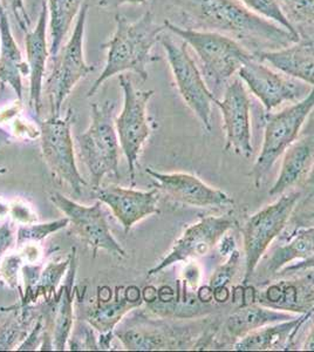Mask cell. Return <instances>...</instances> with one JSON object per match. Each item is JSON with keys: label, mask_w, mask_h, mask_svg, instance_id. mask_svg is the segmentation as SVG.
<instances>
[{"label": "cell", "mask_w": 314, "mask_h": 352, "mask_svg": "<svg viewBox=\"0 0 314 352\" xmlns=\"http://www.w3.org/2000/svg\"><path fill=\"white\" fill-rule=\"evenodd\" d=\"M302 350H305V351H314V328L311 330L309 336L305 340V343L302 345Z\"/></svg>", "instance_id": "7bdbcfd3"}, {"label": "cell", "mask_w": 314, "mask_h": 352, "mask_svg": "<svg viewBox=\"0 0 314 352\" xmlns=\"http://www.w3.org/2000/svg\"><path fill=\"white\" fill-rule=\"evenodd\" d=\"M312 217L314 219V212H312Z\"/></svg>", "instance_id": "bcb514c9"}, {"label": "cell", "mask_w": 314, "mask_h": 352, "mask_svg": "<svg viewBox=\"0 0 314 352\" xmlns=\"http://www.w3.org/2000/svg\"><path fill=\"white\" fill-rule=\"evenodd\" d=\"M278 177L269 190L270 197H280L305 184L314 166V135L295 141L282 154Z\"/></svg>", "instance_id": "44dd1931"}, {"label": "cell", "mask_w": 314, "mask_h": 352, "mask_svg": "<svg viewBox=\"0 0 314 352\" xmlns=\"http://www.w3.org/2000/svg\"><path fill=\"white\" fill-rule=\"evenodd\" d=\"M238 76L262 102L267 112H271L285 102H298L312 89L310 85L284 73L275 72L262 64L256 56L243 65L238 71Z\"/></svg>", "instance_id": "4fadbf2b"}, {"label": "cell", "mask_w": 314, "mask_h": 352, "mask_svg": "<svg viewBox=\"0 0 314 352\" xmlns=\"http://www.w3.org/2000/svg\"><path fill=\"white\" fill-rule=\"evenodd\" d=\"M5 173H8V169H6V168H0V174H5Z\"/></svg>", "instance_id": "f6af8a7d"}, {"label": "cell", "mask_w": 314, "mask_h": 352, "mask_svg": "<svg viewBox=\"0 0 314 352\" xmlns=\"http://www.w3.org/2000/svg\"><path fill=\"white\" fill-rule=\"evenodd\" d=\"M186 12L215 32L287 47L300 41L282 26L256 14L240 0H176Z\"/></svg>", "instance_id": "7a4b0ae2"}, {"label": "cell", "mask_w": 314, "mask_h": 352, "mask_svg": "<svg viewBox=\"0 0 314 352\" xmlns=\"http://www.w3.org/2000/svg\"><path fill=\"white\" fill-rule=\"evenodd\" d=\"M240 1L252 12L282 26L292 34L299 36L298 31L284 14L277 0H240Z\"/></svg>", "instance_id": "1f68e13d"}, {"label": "cell", "mask_w": 314, "mask_h": 352, "mask_svg": "<svg viewBox=\"0 0 314 352\" xmlns=\"http://www.w3.org/2000/svg\"><path fill=\"white\" fill-rule=\"evenodd\" d=\"M11 142H12V136H11V134L8 133L6 129L0 127V148H3L5 146H8Z\"/></svg>", "instance_id": "b9f144b4"}, {"label": "cell", "mask_w": 314, "mask_h": 352, "mask_svg": "<svg viewBox=\"0 0 314 352\" xmlns=\"http://www.w3.org/2000/svg\"><path fill=\"white\" fill-rule=\"evenodd\" d=\"M313 109L314 86L302 100L278 113L267 112L262 149L250 173L256 188L262 187L279 157L298 140L302 126Z\"/></svg>", "instance_id": "8992f818"}, {"label": "cell", "mask_w": 314, "mask_h": 352, "mask_svg": "<svg viewBox=\"0 0 314 352\" xmlns=\"http://www.w3.org/2000/svg\"><path fill=\"white\" fill-rule=\"evenodd\" d=\"M119 82L124 91V107L115 119V129L121 151L127 157L131 186H135L136 164L151 132L148 122V102L155 92L137 89L124 74H120Z\"/></svg>", "instance_id": "30bf717a"}, {"label": "cell", "mask_w": 314, "mask_h": 352, "mask_svg": "<svg viewBox=\"0 0 314 352\" xmlns=\"http://www.w3.org/2000/svg\"><path fill=\"white\" fill-rule=\"evenodd\" d=\"M167 30L159 25L150 11L144 13L139 21H128L122 14H115V31L111 39L101 45L107 50L104 71L89 88L87 98L94 96L104 81L124 72H133L147 80V65L154 60L151 51L159 41L161 33Z\"/></svg>", "instance_id": "6da1fadb"}, {"label": "cell", "mask_w": 314, "mask_h": 352, "mask_svg": "<svg viewBox=\"0 0 314 352\" xmlns=\"http://www.w3.org/2000/svg\"><path fill=\"white\" fill-rule=\"evenodd\" d=\"M84 0H47L48 21L51 31L49 56H54L63 47L64 39L79 16Z\"/></svg>", "instance_id": "83f0119b"}, {"label": "cell", "mask_w": 314, "mask_h": 352, "mask_svg": "<svg viewBox=\"0 0 314 352\" xmlns=\"http://www.w3.org/2000/svg\"><path fill=\"white\" fill-rule=\"evenodd\" d=\"M230 298V292L227 290V285L214 289V300L217 303H225Z\"/></svg>", "instance_id": "60d3db41"}, {"label": "cell", "mask_w": 314, "mask_h": 352, "mask_svg": "<svg viewBox=\"0 0 314 352\" xmlns=\"http://www.w3.org/2000/svg\"><path fill=\"white\" fill-rule=\"evenodd\" d=\"M147 0H99V6L102 8H117L122 5H141Z\"/></svg>", "instance_id": "f35d334b"}, {"label": "cell", "mask_w": 314, "mask_h": 352, "mask_svg": "<svg viewBox=\"0 0 314 352\" xmlns=\"http://www.w3.org/2000/svg\"><path fill=\"white\" fill-rule=\"evenodd\" d=\"M216 106L222 113L225 151L249 159L254 154L251 132V101L245 85L236 78L227 85Z\"/></svg>", "instance_id": "9a60e30c"}, {"label": "cell", "mask_w": 314, "mask_h": 352, "mask_svg": "<svg viewBox=\"0 0 314 352\" xmlns=\"http://www.w3.org/2000/svg\"><path fill=\"white\" fill-rule=\"evenodd\" d=\"M32 317L24 312L0 327V350H12L26 338Z\"/></svg>", "instance_id": "4dcf8cb0"}, {"label": "cell", "mask_w": 314, "mask_h": 352, "mask_svg": "<svg viewBox=\"0 0 314 352\" xmlns=\"http://www.w3.org/2000/svg\"><path fill=\"white\" fill-rule=\"evenodd\" d=\"M144 294L136 285L116 287L115 292L99 288L96 300L88 307L85 318L89 327L100 333V349L109 348V342L116 327L131 310L144 305Z\"/></svg>", "instance_id": "2e32d148"}, {"label": "cell", "mask_w": 314, "mask_h": 352, "mask_svg": "<svg viewBox=\"0 0 314 352\" xmlns=\"http://www.w3.org/2000/svg\"><path fill=\"white\" fill-rule=\"evenodd\" d=\"M49 200L67 217L71 230L92 249L94 257L99 250H104L121 258L127 257L124 247L111 234L100 201H96L93 206H84L58 192H52Z\"/></svg>", "instance_id": "8fae6325"}, {"label": "cell", "mask_w": 314, "mask_h": 352, "mask_svg": "<svg viewBox=\"0 0 314 352\" xmlns=\"http://www.w3.org/2000/svg\"><path fill=\"white\" fill-rule=\"evenodd\" d=\"M310 268H314V256L311 257L309 260L299 261V262L287 265L285 268L282 269L276 277L287 276V275H292V274H295V272H302V270Z\"/></svg>", "instance_id": "74e56055"}, {"label": "cell", "mask_w": 314, "mask_h": 352, "mask_svg": "<svg viewBox=\"0 0 314 352\" xmlns=\"http://www.w3.org/2000/svg\"><path fill=\"white\" fill-rule=\"evenodd\" d=\"M313 315L314 307L313 308L311 309L310 311L307 312V314H305V315H302V318L299 320L298 324H297V327H295L293 332L291 333L290 348L291 346H293V344H295V337L298 336L299 330L302 328V325L306 324L307 320H310L311 317L313 316Z\"/></svg>", "instance_id": "ab89813d"}, {"label": "cell", "mask_w": 314, "mask_h": 352, "mask_svg": "<svg viewBox=\"0 0 314 352\" xmlns=\"http://www.w3.org/2000/svg\"><path fill=\"white\" fill-rule=\"evenodd\" d=\"M239 260H240V255L238 252H231L230 257L227 258V262L221 265L211 277L210 287L212 290L218 287H224L230 282L232 276L235 275L237 267H238Z\"/></svg>", "instance_id": "836d02e7"}, {"label": "cell", "mask_w": 314, "mask_h": 352, "mask_svg": "<svg viewBox=\"0 0 314 352\" xmlns=\"http://www.w3.org/2000/svg\"><path fill=\"white\" fill-rule=\"evenodd\" d=\"M24 76H28L27 63L13 36L8 11L0 4V82L12 88L20 102L23 101Z\"/></svg>", "instance_id": "603a6c76"}, {"label": "cell", "mask_w": 314, "mask_h": 352, "mask_svg": "<svg viewBox=\"0 0 314 352\" xmlns=\"http://www.w3.org/2000/svg\"><path fill=\"white\" fill-rule=\"evenodd\" d=\"M305 186H309V187H313L314 188V166L311 169L310 174L306 177V180H305Z\"/></svg>", "instance_id": "ee69618b"}, {"label": "cell", "mask_w": 314, "mask_h": 352, "mask_svg": "<svg viewBox=\"0 0 314 352\" xmlns=\"http://www.w3.org/2000/svg\"><path fill=\"white\" fill-rule=\"evenodd\" d=\"M170 66L179 96L195 114L207 132L212 129V104L217 98L208 87L203 74L196 66L183 41H174L169 36H159Z\"/></svg>", "instance_id": "ba28073f"}, {"label": "cell", "mask_w": 314, "mask_h": 352, "mask_svg": "<svg viewBox=\"0 0 314 352\" xmlns=\"http://www.w3.org/2000/svg\"><path fill=\"white\" fill-rule=\"evenodd\" d=\"M287 19L314 25V0H277Z\"/></svg>", "instance_id": "d6a6232c"}, {"label": "cell", "mask_w": 314, "mask_h": 352, "mask_svg": "<svg viewBox=\"0 0 314 352\" xmlns=\"http://www.w3.org/2000/svg\"><path fill=\"white\" fill-rule=\"evenodd\" d=\"M297 316L299 315L292 312L280 311L258 303H252L238 307L235 312H232L230 316L227 317L223 329L229 340H232L235 344L237 340L257 329L292 320Z\"/></svg>", "instance_id": "cb8c5ba5"}, {"label": "cell", "mask_w": 314, "mask_h": 352, "mask_svg": "<svg viewBox=\"0 0 314 352\" xmlns=\"http://www.w3.org/2000/svg\"><path fill=\"white\" fill-rule=\"evenodd\" d=\"M302 192L293 189L267 204L247 219L242 227L243 247L245 257V274L243 285H249L259 263L272 242L285 229L297 208Z\"/></svg>", "instance_id": "5b68a950"}, {"label": "cell", "mask_w": 314, "mask_h": 352, "mask_svg": "<svg viewBox=\"0 0 314 352\" xmlns=\"http://www.w3.org/2000/svg\"><path fill=\"white\" fill-rule=\"evenodd\" d=\"M47 3H43L36 28L25 33V50L27 58L28 76H30V107L36 113V119L41 112V99L44 92V78L49 56L47 45Z\"/></svg>", "instance_id": "ffe728a7"}, {"label": "cell", "mask_w": 314, "mask_h": 352, "mask_svg": "<svg viewBox=\"0 0 314 352\" xmlns=\"http://www.w3.org/2000/svg\"><path fill=\"white\" fill-rule=\"evenodd\" d=\"M314 256V227L298 229L287 243L276 249L262 265L258 276L272 280L282 269L297 261L309 260Z\"/></svg>", "instance_id": "d4e9b609"}, {"label": "cell", "mask_w": 314, "mask_h": 352, "mask_svg": "<svg viewBox=\"0 0 314 352\" xmlns=\"http://www.w3.org/2000/svg\"><path fill=\"white\" fill-rule=\"evenodd\" d=\"M14 242V234H13L12 224L10 221H6L0 226V260L3 258L5 252L12 247Z\"/></svg>", "instance_id": "8d00e7d4"}, {"label": "cell", "mask_w": 314, "mask_h": 352, "mask_svg": "<svg viewBox=\"0 0 314 352\" xmlns=\"http://www.w3.org/2000/svg\"><path fill=\"white\" fill-rule=\"evenodd\" d=\"M300 318L302 315L292 320L257 329L237 340L232 348L236 351H270L291 349V333L295 330Z\"/></svg>", "instance_id": "4316f807"}, {"label": "cell", "mask_w": 314, "mask_h": 352, "mask_svg": "<svg viewBox=\"0 0 314 352\" xmlns=\"http://www.w3.org/2000/svg\"><path fill=\"white\" fill-rule=\"evenodd\" d=\"M76 272V249L71 252V264L66 274V283L60 290L56 300V312L52 322L53 350L64 351L67 348L68 340L72 335L73 323H74V280Z\"/></svg>", "instance_id": "484cf974"}, {"label": "cell", "mask_w": 314, "mask_h": 352, "mask_svg": "<svg viewBox=\"0 0 314 352\" xmlns=\"http://www.w3.org/2000/svg\"><path fill=\"white\" fill-rule=\"evenodd\" d=\"M190 329L172 327L164 320H149L139 316L128 320L124 327L114 331L126 350L156 351L195 349Z\"/></svg>", "instance_id": "5bb4252c"}, {"label": "cell", "mask_w": 314, "mask_h": 352, "mask_svg": "<svg viewBox=\"0 0 314 352\" xmlns=\"http://www.w3.org/2000/svg\"><path fill=\"white\" fill-rule=\"evenodd\" d=\"M88 11L89 5H82L72 36L53 58L52 72L48 76L44 87L51 116H61L63 104L76 84L96 71V66L87 64L85 59L84 39Z\"/></svg>", "instance_id": "52a82bcc"}, {"label": "cell", "mask_w": 314, "mask_h": 352, "mask_svg": "<svg viewBox=\"0 0 314 352\" xmlns=\"http://www.w3.org/2000/svg\"><path fill=\"white\" fill-rule=\"evenodd\" d=\"M256 58L272 65L279 72L314 86V43L297 41L276 51L256 53Z\"/></svg>", "instance_id": "7402d4cb"}, {"label": "cell", "mask_w": 314, "mask_h": 352, "mask_svg": "<svg viewBox=\"0 0 314 352\" xmlns=\"http://www.w3.org/2000/svg\"><path fill=\"white\" fill-rule=\"evenodd\" d=\"M164 24L168 31L195 51L203 68V76L214 86H221L230 80L243 65L255 56L223 33L179 28L169 21Z\"/></svg>", "instance_id": "277c9868"}, {"label": "cell", "mask_w": 314, "mask_h": 352, "mask_svg": "<svg viewBox=\"0 0 314 352\" xmlns=\"http://www.w3.org/2000/svg\"><path fill=\"white\" fill-rule=\"evenodd\" d=\"M23 263V257L20 255H10L5 257L0 265V275L4 278L10 288H18V272Z\"/></svg>", "instance_id": "d590c367"}, {"label": "cell", "mask_w": 314, "mask_h": 352, "mask_svg": "<svg viewBox=\"0 0 314 352\" xmlns=\"http://www.w3.org/2000/svg\"><path fill=\"white\" fill-rule=\"evenodd\" d=\"M74 111L67 109L64 118L49 116L40 121V146L45 164L56 179L67 184L76 195H81L87 182L76 166L72 138Z\"/></svg>", "instance_id": "9c48e42d"}, {"label": "cell", "mask_w": 314, "mask_h": 352, "mask_svg": "<svg viewBox=\"0 0 314 352\" xmlns=\"http://www.w3.org/2000/svg\"><path fill=\"white\" fill-rule=\"evenodd\" d=\"M146 173L159 190L181 204L197 208H223L232 206L234 200L227 192L214 188L199 177L187 173H159L148 167Z\"/></svg>", "instance_id": "e0dca14e"}, {"label": "cell", "mask_w": 314, "mask_h": 352, "mask_svg": "<svg viewBox=\"0 0 314 352\" xmlns=\"http://www.w3.org/2000/svg\"><path fill=\"white\" fill-rule=\"evenodd\" d=\"M69 264H71V255L68 256L67 260L48 263L40 274L39 280L31 296V302H36L39 297H44L47 303L56 300L58 285L66 276Z\"/></svg>", "instance_id": "f1b7e54d"}, {"label": "cell", "mask_w": 314, "mask_h": 352, "mask_svg": "<svg viewBox=\"0 0 314 352\" xmlns=\"http://www.w3.org/2000/svg\"><path fill=\"white\" fill-rule=\"evenodd\" d=\"M96 200L107 204L114 217L122 224L126 234L139 221L159 214V194L157 189L149 192L124 188L120 186H100L93 189Z\"/></svg>", "instance_id": "ac0fdd59"}, {"label": "cell", "mask_w": 314, "mask_h": 352, "mask_svg": "<svg viewBox=\"0 0 314 352\" xmlns=\"http://www.w3.org/2000/svg\"><path fill=\"white\" fill-rule=\"evenodd\" d=\"M0 4L3 5V8L8 12L12 13L16 24L23 32L26 33L31 30L32 21H31V18H30L27 11H26L24 0H0Z\"/></svg>", "instance_id": "e575fe53"}, {"label": "cell", "mask_w": 314, "mask_h": 352, "mask_svg": "<svg viewBox=\"0 0 314 352\" xmlns=\"http://www.w3.org/2000/svg\"><path fill=\"white\" fill-rule=\"evenodd\" d=\"M69 226V220L65 217L59 220L46 223H26L20 226L16 232V244L21 248L27 243H39L46 237Z\"/></svg>", "instance_id": "f546056e"}, {"label": "cell", "mask_w": 314, "mask_h": 352, "mask_svg": "<svg viewBox=\"0 0 314 352\" xmlns=\"http://www.w3.org/2000/svg\"><path fill=\"white\" fill-rule=\"evenodd\" d=\"M289 276V275H287ZM291 280L271 283L260 294H256V303L280 311L305 315L314 307V268L291 275Z\"/></svg>", "instance_id": "d6986e66"}, {"label": "cell", "mask_w": 314, "mask_h": 352, "mask_svg": "<svg viewBox=\"0 0 314 352\" xmlns=\"http://www.w3.org/2000/svg\"><path fill=\"white\" fill-rule=\"evenodd\" d=\"M236 221L231 214L221 217H205L189 226L176 240L170 252L164 260L148 272V276H154L170 268L176 263L189 262L210 254L216 245L234 228Z\"/></svg>", "instance_id": "7c38bea8"}, {"label": "cell", "mask_w": 314, "mask_h": 352, "mask_svg": "<svg viewBox=\"0 0 314 352\" xmlns=\"http://www.w3.org/2000/svg\"><path fill=\"white\" fill-rule=\"evenodd\" d=\"M115 102L106 100L91 106V124L78 138L80 159L92 177L93 189L101 186L104 176L119 179L120 146L115 129Z\"/></svg>", "instance_id": "3957f363"}]
</instances>
